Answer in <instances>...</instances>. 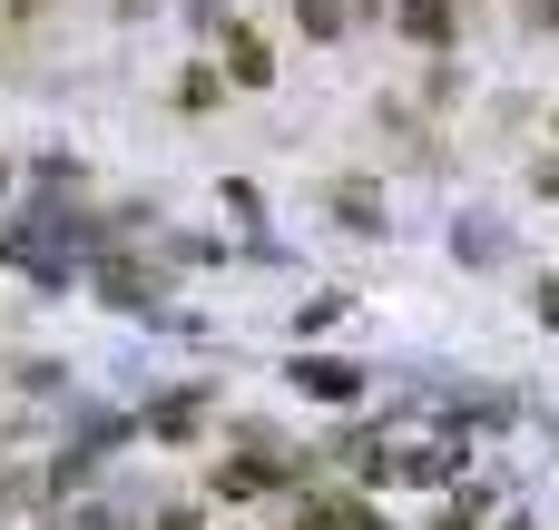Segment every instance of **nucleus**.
<instances>
[{
    "label": "nucleus",
    "mask_w": 559,
    "mask_h": 530,
    "mask_svg": "<svg viewBox=\"0 0 559 530\" xmlns=\"http://www.w3.org/2000/svg\"><path fill=\"white\" fill-rule=\"evenodd\" d=\"M403 30H413V39H452V10H442V0H403Z\"/></svg>",
    "instance_id": "obj_1"
},
{
    "label": "nucleus",
    "mask_w": 559,
    "mask_h": 530,
    "mask_svg": "<svg viewBox=\"0 0 559 530\" xmlns=\"http://www.w3.org/2000/svg\"><path fill=\"white\" fill-rule=\"evenodd\" d=\"M226 49H236V79H265V69H275V59H265V49L246 39V30H226Z\"/></svg>",
    "instance_id": "obj_2"
},
{
    "label": "nucleus",
    "mask_w": 559,
    "mask_h": 530,
    "mask_svg": "<svg viewBox=\"0 0 559 530\" xmlns=\"http://www.w3.org/2000/svg\"><path fill=\"white\" fill-rule=\"evenodd\" d=\"M295 10H305V30H324V39L344 30V0H295Z\"/></svg>",
    "instance_id": "obj_3"
},
{
    "label": "nucleus",
    "mask_w": 559,
    "mask_h": 530,
    "mask_svg": "<svg viewBox=\"0 0 559 530\" xmlns=\"http://www.w3.org/2000/svg\"><path fill=\"white\" fill-rule=\"evenodd\" d=\"M531 20H540V30H559V0H531Z\"/></svg>",
    "instance_id": "obj_4"
},
{
    "label": "nucleus",
    "mask_w": 559,
    "mask_h": 530,
    "mask_svg": "<svg viewBox=\"0 0 559 530\" xmlns=\"http://www.w3.org/2000/svg\"><path fill=\"white\" fill-rule=\"evenodd\" d=\"M20 10H29V0H20Z\"/></svg>",
    "instance_id": "obj_5"
}]
</instances>
